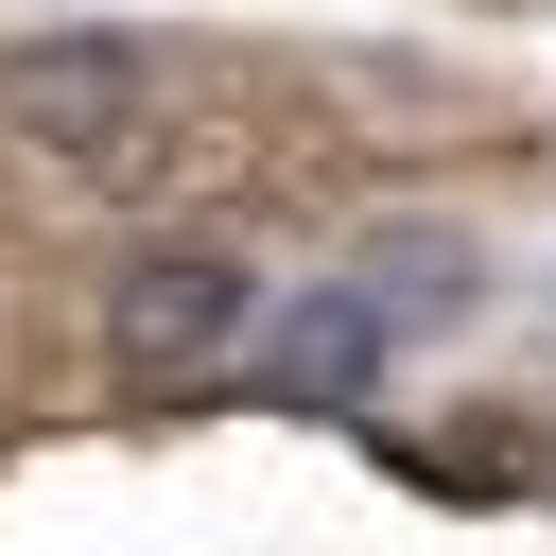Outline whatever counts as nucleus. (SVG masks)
Wrapping results in <instances>:
<instances>
[{
    "mask_svg": "<svg viewBox=\"0 0 556 556\" xmlns=\"http://www.w3.org/2000/svg\"><path fill=\"white\" fill-rule=\"evenodd\" d=\"M0 139H35V156H70V174L139 156V139H156V52H122V35H35V52H0Z\"/></svg>",
    "mask_w": 556,
    "mask_h": 556,
    "instance_id": "obj_1",
    "label": "nucleus"
},
{
    "mask_svg": "<svg viewBox=\"0 0 556 556\" xmlns=\"http://www.w3.org/2000/svg\"><path fill=\"white\" fill-rule=\"evenodd\" d=\"M261 313V278L226 261V243H139L122 278H104V348L139 365V382H174V365H208L226 330Z\"/></svg>",
    "mask_w": 556,
    "mask_h": 556,
    "instance_id": "obj_2",
    "label": "nucleus"
},
{
    "mask_svg": "<svg viewBox=\"0 0 556 556\" xmlns=\"http://www.w3.org/2000/svg\"><path fill=\"white\" fill-rule=\"evenodd\" d=\"M382 382V313L365 295H295L278 330H261V400H295V417H348Z\"/></svg>",
    "mask_w": 556,
    "mask_h": 556,
    "instance_id": "obj_3",
    "label": "nucleus"
}]
</instances>
